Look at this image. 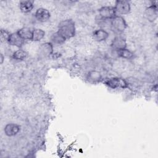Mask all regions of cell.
Returning a JSON list of instances; mask_svg holds the SVG:
<instances>
[{"instance_id": "5bb4252c", "label": "cell", "mask_w": 158, "mask_h": 158, "mask_svg": "<svg viewBox=\"0 0 158 158\" xmlns=\"http://www.w3.org/2000/svg\"><path fill=\"white\" fill-rule=\"evenodd\" d=\"M33 2L31 1H22L19 2V8L23 13H28L33 8Z\"/></svg>"}, {"instance_id": "ba28073f", "label": "cell", "mask_w": 158, "mask_h": 158, "mask_svg": "<svg viewBox=\"0 0 158 158\" xmlns=\"http://www.w3.org/2000/svg\"><path fill=\"white\" fill-rule=\"evenodd\" d=\"M50 16L49 11L44 8H39L35 12V17L39 22H46L49 20Z\"/></svg>"}, {"instance_id": "6da1fadb", "label": "cell", "mask_w": 158, "mask_h": 158, "mask_svg": "<svg viewBox=\"0 0 158 158\" xmlns=\"http://www.w3.org/2000/svg\"><path fill=\"white\" fill-rule=\"evenodd\" d=\"M66 40L73 37L75 35V25L72 19L61 21L58 25V31Z\"/></svg>"}, {"instance_id": "e0dca14e", "label": "cell", "mask_w": 158, "mask_h": 158, "mask_svg": "<svg viewBox=\"0 0 158 158\" xmlns=\"http://www.w3.org/2000/svg\"><path fill=\"white\" fill-rule=\"evenodd\" d=\"M51 40L53 43L56 44H62L66 40V39L62 35H60L58 31L52 35L51 37Z\"/></svg>"}, {"instance_id": "2e32d148", "label": "cell", "mask_w": 158, "mask_h": 158, "mask_svg": "<svg viewBox=\"0 0 158 158\" xmlns=\"http://www.w3.org/2000/svg\"><path fill=\"white\" fill-rule=\"evenodd\" d=\"M116 52L118 57L123 59H130L133 58L134 56L133 53L127 48L117 50L116 51Z\"/></svg>"}, {"instance_id": "30bf717a", "label": "cell", "mask_w": 158, "mask_h": 158, "mask_svg": "<svg viewBox=\"0 0 158 158\" xmlns=\"http://www.w3.org/2000/svg\"><path fill=\"white\" fill-rule=\"evenodd\" d=\"M20 127L15 123H8L4 127L5 135L7 136H14L20 131Z\"/></svg>"}, {"instance_id": "8fae6325", "label": "cell", "mask_w": 158, "mask_h": 158, "mask_svg": "<svg viewBox=\"0 0 158 158\" xmlns=\"http://www.w3.org/2000/svg\"><path fill=\"white\" fill-rule=\"evenodd\" d=\"M111 47L115 51L126 48L127 42L126 40L120 36L114 38L111 43Z\"/></svg>"}, {"instance_id": "d6986e66", "label": "cell", "mask_w": 158, "mask_h": 158, "mask_svg": "<svg viewBox=\"0 0 158 158\" xmlns=\"http://www.w3.org/2000/svg\"><path fill=\"white\" fill-rule=\"evenodd\" d=\"M27 56H28V54L26 51L22 49H18L14 52L12 57L15 60H22L26 59Z\"/></svg>"}, {"instance_id": "9a60e30c", "label": "cell", "mask_w": 158, "mask_h": 158, "mask_svg": "<svg viewBox=\"0 0 158 158\" xmlns=\"http://www.w3.org/2000/svg\"><path fill=\"white\" fill-rule=\"evenodd\" d=\"M87 78L89 81L96 83L99 82L101 80L102 75L100 72L96 70H92L88 73Z\"/></svg>"}, {"instance_id": "52a82bcc", "label": "cell", "mask_w": 158, "mask_h": 158, "mask_svg": "<svg viewBox=\"0 0 158 158\" xmlns=\"http://www.w3.org/2000/svg\"><path fill=\"white\" fill-rule=\"evenodd\" d=\"M39 51L40 55L44 57H48L51 56L53 52L52 44L49 42L42 43L39 47Z\"/></svg>"}, {"instance_id": "ffe728a7", "label": "cell", "mask_w": 158, "mask_h": 158, "mask_svg": "<svg viewBox=\"0 0 158 158\" xmlns=\"http://www.w3.org/2000/svg\"><path fill=\"white\" fill-rule=\"evenodd\" d=\"M10 33L4 29H1L0 31V39L2 43L8 42Z\"/></svg>"}, {"instance_id": "3957f363", "label": "cell", "mask_w": 158, "mask_h": 158, "mask_svg": "<svg viewBox=\"0 0 158 158\" xmlns=\"http://www.w3.org/2000/svg\"><path fill=\"white\" fill-rule=\"evenodd\" d=\"M105 84L109 88L112 89L116 88H126L128 87V83L123 78L118 77L110 78L105 81Z\"/></svg>"}, {"instance_id": "7a4b0ae2", "label": "cell", "mask_w": 158, "mask_h": 158, "mask_svg": "<svg viewBox=\"0 0 158 158\" xmlns=\"http://www.w3.org/2000/svg\"><path fill=\"white\" fill-rule=\"evenodd\" d=\"M110 25L113 30L117 32H123L127 28V23L123 17L116 15L110 20Z\"/></svg>"}, {"instance_id": "4fadbf2b", "label": "cell", "mask_w": 158, "mask_h": 158, "mask_svg": "<svg viewBox=\"0 0 158 158\" xmlns=\"http://www.w3.org/2000/svg\"><path fill=\"white\" fill-rule=\"evenodd\" d=\"M17 33L23 40H31L33 36V30L30 28L23 27L19 30Z\"/></svg>"}, {"instance_id": "7c38bea8", "label": "cell", "mask_w": 158, "mask_h": 158, "mask_svg": "<svg viewBox=\"0 0 158 158\" xmlns=\"http://www.w3.org/2000/svg\"><path fill=\"white\" fill-rule=\"evenodd\" d=\"M109 37V33L104 29H98L93 33V38L96 41H103Z\"/></svg>"}, {"instance_id": "8992f818", "label": "cell", "mask_w": 158, "mask_h": 158, "mask_svg": "<svg viewBox=\"0 0 158 158\" xmlns=\"http://www.w3.org/2000/svg\"><path fill=\"white\" fill-rule=\"evenodd\" d=\"M145 16L150 22H154L157 18V5L154 3L148 7L145 10Z\"/></svg>"}, {"instance_id": "ac0fdd59", "label": "cell", "mask_w": 158, "mask_h": 158, "mask_svg": "<svg viewBox=\"0 0 158 158\" xmlns=\"http://www.w3.org/2000/svg\"><path fill=\"white\" fill-rule=\"evenodd\" d=\"M45 35V32L44 30L36 28L33 30V36H32V41H40L41 40Z\"/></svg>"}, {"instance_id": "5b68a950", "label": "cell", "mask_w": 158, "mask_h": 158, "mask_svg": "<svg viewBox=\"0 0 158 158\" xmlns=\"http://www.w3.org/2000/svg\"><path fill=\"white\" fill-rule=\"evenodd\" d=\"M99 14L101 17L104 20H111L117 15L114 7L103 6L99 9Z\"/></svg>"}, {"instance_id": "277c9868", "label": "cell", "mask_w": 158, "mask_h": 158, "mask_svg": "<svg viewBox=\"0 0 158 158\" xmlns=\"http://www.w3.org/2000/svg\"><path fill=\"white\" fill-rule=\"evenodd\" d=\"M117 14L125 15L130 12L131 7L130 2L127 1H116L114 6Z\"/></svg>"}, {"instance_id": "9c48e42d", "label": "cell", "mask_w": 158, "mask_h": 158, "mask_svg": "<svg viewBox=\"0 0 158 158\" xmlns=\"http://www.w3.org/2000/svg\"><path fill=\"white\" fill-rule=\"evenodd\" d=\"M24 41L20 36V35L17 33V32L10 33L9 40H8V43L12 46H16L17 48H20L23 43Z\"/></svg>"}, {"instance_id": "44dd1931", "label": "cell", "mask_w": 158, "mask_h": 158, "mask_svg": "<svg viewBox=\"0 0 158 158\" xmlns=\"http://www.w3.org/2000/svg\"><path fill=\"white\" fill-rule=\"evenodd\" d=\"M0 59H1V64H2L3 61H4V56H3L2 54H0Z\"/></svg>"}]
</instances>
